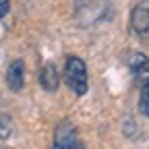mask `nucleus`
<instances>
[{"mask_svg": "<svg viewBox=\"0 0 149 149\" xmlns=\"http://www.w3.org/2000/svg\"><path fill=\"white\" fill-rule=\"evenodd\" d=\"M64 83L77 95H83L87 91V66L79 56H68L64 64Z\"/></svg>", "mask_w": 149, "mask_h": 149, "instance_id": "f257e3e1", "label": "nucleus"}, {"mask_svg": "<svg viewBox=\"0 0 149 149\" xmlns=\"http://www.w3.org/2000/svg\"><path fill=\"white\" fill-rule=\"evenodd\" d=\"M52 149H79V139H77V128L70 122L58 124L54 130V145Z\"/></svg>", "mask_w": 149, "mask_h": 149, "instance_id": "f03ea898", "label": "nucleus"}, {"mask_svg": "<svg viewBox=\"0 0 149 149\" xmlns=\"http://www.w3.org/2000/svg\"><path fill=\"white\" fill-rule=\"evenodd\" d=\"M130 25L139 35H149V0H141L130 13Z\"/></svg>", "mask_w": 149, "mask_h": 149, "instance_id": "7ed1b4c3", "label": "nucleus"}, {"mask_svg": "<svg viewBox=\"0 0 149 149\" xmlns=\"http://www.w3.org/2000/svg\"><path fill=\"white\" fill-rule=\"evenodd\" d=\"M128 68H130V72L135 74V79L139 81V85H143V83L149 81V58L145 54H141V52L130 54Z\"/></svg>", "mask_w": 149, "mask_h": 149, "instance_id": "20e7f679", "label": "nucleus"}, {"mask_svg": "<svg viewBox=\"0 0 149 149\" xmlns=\"http://www.w3.org/2000/svg\"><path fill=\"white\" fill-rule=\"evenodd\" d=\"M6 85L13 91H21L23 89V85H25V66H23L21 60L10 62V66L6 70Z\"/></svg>", "mask_w": 149, "mask_h": 149, "instance_id": "39448f33", "label": "nucleus"}, {"mask_svg": "<svg viewBox=\"0 0 149 149\" xmlns=\"http://www.w3.org/2000/svg\"><path fill=\"white\" fill-rule=\"evenodd\" d=\"M40 85L46 89V91H56L60 85V74H58V68L54 64H44L42 70H40Z\"/></svg>", "mask_w": 149, "mask_h": 149, "instance_id": "423d86ee", "label": "nucleus"}, {"mask_svg": "<svg viewBox=\"0 0 149 149\" xmlns=\"http://www.w3.org/2000/svg\"><path fill=\"white\" fill-rule=\"evenodd\" d=\"M139 110L141 114L149 118V81L141 85V95H139Z\"/></svg>", "mask_w": 149, "mask_h": 149, "instance_id": "0eeeda50", "label": "nucleus"}, {"mask_svg": "<svg viewBox=\"0 0 149 149\" xmlns=\"http://www.w3.org/2000/svg\"><path fill=\"white\" fill-rule=\"evenodd\" d=\"M8 8H10V2H8V0H0V19L6 17Z\"/></svg>", "mask_w": 149, "mask_h": 149, "instance_id": "6e6552de", "label": "nucleus"}]
</instances>
